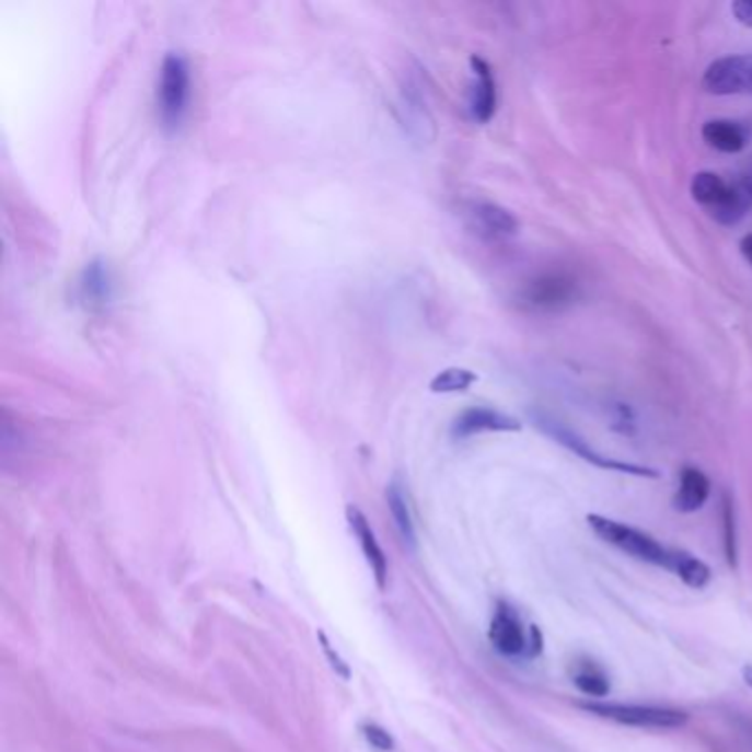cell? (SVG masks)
<instances>
[{
    "label": "cell",
    "mask_w": 752,
    "mask_h": 752,
    "mask_svg": "<svg viewBox=\"0 0 752 752\" xmlns=\"http://www.w3.org/2000/svg\"><path fill=\"white\" fill-rule=\"evenodd\" d=\"M532 419L536 424V428H541L549 439H554L556 443L565 446L567 450H571L574 455L582 458L587 464H593L595 468H603V471H614V473H623V475H634V477H649L656 479L660 473L649 468V466H638V464H627L621 460H612L600 455L598 450H593L576 430L567 428L563 421H558L556 417L547 415V413H532Z\"/></svg>",
    "instance_id": "obj_3"
},
{
    "label": "cell",
    "mask_w": 752,
    "mask_h": 752,
    "mask_svg": "<svg viewBox=\"0 0 752 752\" xmlns=\"http://www.w3.org/2000/svg\"><path fill=\"white\" fill-rule=\"evenodd\" d=\"M488 636L493 647L508 658L530 656V634H525L519 612L508 603L497 605Z\"/></svg>",
    "instance_id": "obj_8"
},
{
    "label": "cell",
    "mask_w": 752,
    "mask_h": 752,
    "mask_svg": "<svg viewBox=\"0 0 752 752\" xmlns=\"http://www.w3.org/2000/svg\"><path fill=\"white\" fill-rule=\"evenodd\" d=\"M582 710L598 715L603 719H612L616 724L636 726V728H653V730H673L682 728L689 719L684 710L667 708V706H645V704H614V702H587L580 704Z\"/></svg>",
    "instance_id": "obj_4"
},
{
    "label": "cell",
    "mask_w": 752,
    "mask_h": 752,
    "mask_svg": "<svg viewBox=\"0 0 752 752\" xmlns=\"http://www.w3.org/2000/svg\"><path fill=\"white\" fill-rule=\"evenodd\" d=\"M730 12L737 19V23L752 30V0H734L730 5Z\"/></svg>",
    "instance_id": "obj_22"
},
{
    "label": "cell",
    "mask_w": 752,
    "mask_h": 752,
    "mask_svg": "<svg viewBox=\"0 0 752 752\" xmlns=\"http://www.w3.org/2000/svg\"><path fill=\"white\" fill-rule=\"evenodd\" d=\"M693 199L721 225H737L750 210L752 201L739 186L726 184L717 173H697L691 182Z\"/></svg>",
    "instance_id": "obj_1"
},
{
    "label": "cell",
    "mask_w": 752,
    "mask_h": 752,
    "mask_svg": "<svg viewBox=\"0 0 752 752\" xmlns=\"http://www.w3.org/2000/svg\"><path fill=\"white\" fill-rule=\"evenodd\" d=\"M724 545H726V558L730 565L737 563V539H734V512L732 504L726 497L724 499Z\"/></svg>",
    "instance_id": "obj_20"
},
{
    "label": "cell",
    "mask_w": 752,
    "mask_h": 752,
    "mask_svg": "<svg viewBox=\"0 0 752 752\" xmlns=\"http://www.w3.org/2000/svg\"><path fill=\"white\" fill-rule=\"evenodd\" d=\"M743 680H745V684L752 689V664H750V667H743Z\"/></svg>",
    "instance_id": "obj_26"
},
{
    "label": "cell",
    "mask_w": 752,
    "mask_h": 752,
    "mask_svg": "<svg viewBox=\"0 0 752 752\" xmlns=\"http://www.w3.org/2000/svg\"><path fill=\"white\" fill-rule=\"evenodd\" d=\"M571 680H574L576 689L580 693H585L587 697H608L612 691L608 673L591 660L576 662V667L571 671Z\"/></svg>",
    "instance_id": "obj_17"
},
{
    "label": "cell",
    "mask_w": 752,
    "mask_h": 752,
    "mask_svg": "<svg viewBox=\"0 0 752 752\" xmlns=\"http://www.w3.org/2000/svg\"><path fill=\"white\" fill-rule=\"evenodd\" d=\"M113 293H115V282H113L111 267L100 258L91 261L80 276L82 303L91 310H102L111 303Z\"/></svg>",
    "instance_id": "obj_13"
},
{
    "label": "cell",
    "mask_w": 752,
    "mask_h": 752,
    "mask_svg": "<svg viewBox=\"0 0 752 752\" xmlns=\"http://www.w3.org/2000/svg\"><path fill=\"white\" fill-rule=\"evenodd\" d=\"M386 501L393 514V521L402 534V541L410 547H415V519H413V508L408 499V490L400 479H393L389 490H386Z\"/></svg>",
    "instance_id": "obj_16"
},
{
    "label": "cell",
    "mask_w": 752,
    "mask_h": 752,
    "mask_svg": "<svg viewBox=\"0 0 752 752\" xmlns=\"http://www.w3.org/2000/svg\"><path fill=\"white\" fill-rule=\"evenodd\" d=\"M347 519H349L351 532L356 534V539H358V543L362 547V554H365V558H367V563H369V567H371V571L375 576L378 587L384 589L386 587V578H389V563H386V556H384L378 539H375V532H373L371 523L354 506L347 508Z\"/></svg>",
    "instance_id": "obj_11"
},
{
    "label": "cell",
    "mask_w": 752,
    "mask_h": 752,
    "mask_svg": "<svg viewBox=\"0 0 752 752\" xmlns=\"http://www.w3.org/2000/svg\"><path fill=\"white\" fill-rule=\"evenodd\" d=\"M475 382H477V375L473 371L462 369V367H450L430 380V391L432 393H462V391H468Z\"/></svg>",
    "instance_id": "obj_19"
},
{
    "label": "cell",
    "mask_w": 752,
    "mask_h": 752,
    "mask_svg": "<svg viewBox=\"0 0 752 752\" xmlns=\"http://www.w3.org/2000/svg\"><path fill=\"white\" fill-rule=\"evenodd\" d=\"M468 217L473 221V228L486 236V239H510L519 232V221L517 217L490 201H475L468 208Z\"/></svg>",
    "instance_id": "obj_10"
},
{
    "label": "cell",
    "mask_w": 752,
    "mask_h": 752,
    "mask_svg": "<svg viewBox=\"0 0 752 752\" xmlns=\"http://www.w3.org/2000/svg\"><path fill=\"white\" fill-rule=\"evenodd\" d=\"M190 102V67L182 54H169L162 62L160 86H158V104L160 115L169 128H177Z\"/></svg>",
    "instance_id": "obj_5"
},
{
    "label": "cell",
    "mask_w": 752,
    "mask_h": 752,
    "mask_svg": "<svg viewBox=\"0 0 752 752\" xmlns=\"http://www.w3.org/2000/svg\"><path fill=\"white\" fill-rule=\"evenodd\" d=\"M671 571L675 576H680L689 587L693 589H704L710 580V569L706 563H702L699 558L686 554V552H680V549H673V563H671Z\"/></svg>",
    "instance_id": "obj_18"
},
{
    "label": "cell",
    "mask_w": 752,
    "mask_h": 752,
    "mask_svg": "<svg viewBox=\"0 0 752 752\" xmlns=\"http://www.w3.org/2000/svg\"><path fill=\"white\" fill-rule=\"evenodd\" d=\"M360 730H362V734H365V739L375 748V750H380V752H389V750H393L395 748V741H393V737H391V732L389 730H384L380 724H373V721H367V724H362L360 726Z\"/></svg>",
    "instance_id": "obj_21"
},
{
    "label": "cell",
    "mask_w": 752,
    "mask_h": 752,
    "mask_svg": "<svg viewBox=\"0 0 752 752\" xmlns=\"http://www.w3.org/2000/svg\"><path fill=\"white\" fill-rule=\"evenodd\" d=\"M704 141L726 155H737L748 143V130L732 119H710L702 128Z\"/></svg>",
    "instance_id": "obj_14"
},
{
    "label": "cell",
    "mask_w": 752,
    "mask_h": 752,
    "mask_svg": "<svg viewBox=\"0 0 752 752\" xmlns=\"http://www.w3.org/2000/svg\"><path fill=\"white\" fill-rule=\"evenodd\" d=\"M471 67L475 73V84H473V95H471V113L479 124H488L497 111V82L493 76L490 65L473 56Z\"/></svg>",
    "instance_id": "obj_12"
},
{
    "label": "cell",
    "mask_w": 752,
    "mask_h": 752,
    "mask_svg": "<svg viewBox=\"0 0 752 752\" xmlns=\"http://www.w3.org/2000/svg\"><path fill=\"white\" fill-rule=\"evenodd\" d=\"M587 523L600 539L614 545V547H618V549H623L625 554H629L638 560L671 569L673 549L660 545L653 536H649V534H645L632 525H625L621 521L600 517V514H589Z\"/></svg>",
    "instance_id": "obj_2"
},
{
    "label": "cell",
    "mask_w": 752,
    "mask_h": 752,
    "mask_svg": "<svg viewBox=\"0 0 752 752\" xmlns=\"http://www.w3.org/2000/svg\"><path fill=\"white\" fill-rule=\"evenodd\" d=\"M739 250H741V256L745 258V263L752 267V234H745L739 243Z\"/></svg>",
    "instance_id": "obj_23"
},
{
    "label": "cell",
    "mask_w": 752,
    "mask_h": 752,
    "mask_svg": "<svg viewBox=\"0 0 752 752\" xmlns=\"http://www.w3.org/2000/svg\"><path fill=\"white\" fill-rule=\"evenodd\" d=\"M741 732L745 734V739L750 741V745H752V721H743V728H741Z\"/></svg>",
    "instance_id": "obj_24"
},
{
    "label": "cell",
    "mask_w": 752,
    "mask_h": 752,
    "mask_svg": "<svg viewBox=\"0 0 752 752\" xmlns=\"http://www.w3.org/2000/svg\"><path fill=\"white\" fill-rule=\"evenodd\" d=\"M702 86L713 95L752 93V56H728L710 62L704 71Z\"/></svg>",
    "instance_id": "obj_7"
},
{
    "label": "cell",
    "mask_w": 752,
    "mask_h": 752,
    "mask_svg": "<svg viewBox=\"0 0 752 752\" xmlns=\"http://www.w3.org/2000/svg\"><path fill=\"white\" fill-rule=\"evenodd\" d=\"M521 430V421L495 408L473 406L464 410L453 424V437L466 439L479 432H517Z\"/></svg>",
    "instance_id": "obj_9"
},
{
    "label": "cell",
    "mask_w": 752,
    "mask_h": 752,
    "mask_svg": "<svg viewBox=\"0 0 752 752\" xmlns=\"http://www.w3.org/2000/svg\"><path fill=\"white\" fill-rule=\"evenodd\" d=\"M708 495H710L708 477L697 468H684L673 506H675V510L686 512V514L697 512L706 504Z\"/></svg>",
    "instance_id": "obj_15"
},
{
    "label": "cell",
    "mask_w": 752,
    "mask_h": 752,
    "mask_svg": "<svg viewBox=\"0 0 752 752\" xmlns=\"http://www.w3.org/2000/svg\"><path fill=\"white\" fill-rule=\"evenodd\" d=\"M576 296L578 282L574 276L565 271H545L525 285L521 300L534 312H560L574 303Z\"/></svg>",
    "instance_id": "obj_6"
},
{
    "label": "cell",
    "mask_w": 752,
    "mask_h": 752,
    "mask_svg": "<svg viewBox=\"0 0 752 752\" xmlns=\"http://www.w3.org/2000/svg\"><path fill=\"white\" fill-rule=\"evenodd\" d=\"M741 188L745 190V195H748L750 201H752V177H745V180L741 182Z\"/></svg>",
    "instance_id": "obj_25"
}]
</instances>
